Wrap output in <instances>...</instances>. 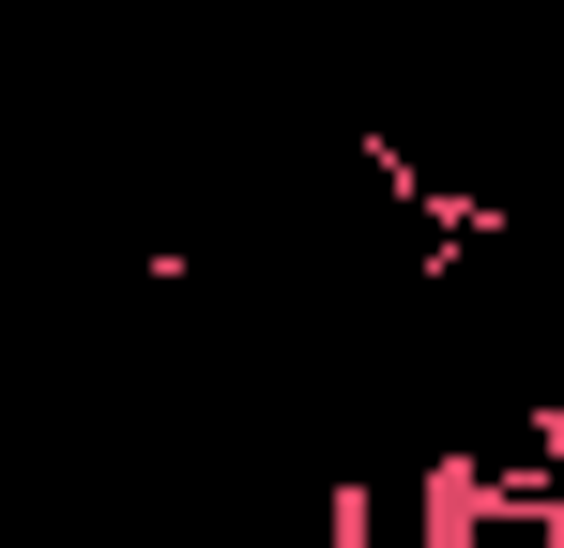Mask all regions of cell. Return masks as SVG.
I'll use <instances>...</instances> for the list:
<instances>
[{
    "label": "cell",
    "mask_w": 564,
    "mask_h": 548,
    "mask_svg": "<svg viewBox=\"0 0 564 548\" xmlns=\"http://www.w3.org/2000/svg\"><path fill=\"white\" fill-rule=\"evenodd\" d=\"M443 548H564V503H534V487H503V503H458V518H443Z\"/></svg>",
    "instance_id": "obj_1"
}]
</instances>
